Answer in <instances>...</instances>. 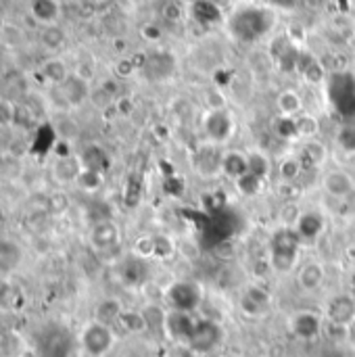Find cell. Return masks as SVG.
Segmentation results:
<instances>
[{
	"instance_id": "6da1fadb",
	"label": "cell",
	"mask_w": 355,
	"mask_h": 357,
	"mask_svg": "<svg viewBox=\"0 0 355 357\" xmlns=\"http://www.w3.org/2000/svg\"><path fill=\"white\" fill-rule=\"evenodd\" d=\"M276 23V13L272 6L245 4L232 10L228 17V31L241 44H253L266 38Z\"/></svg>"
},
{
	"instance_id": "7a4b0ae2",
	"label": "cell",
	"mask_w": 355,
	"mask_h": 357,
	"mask_svg": "<svg viewBox=\"0 0 355 357\" xmlns=\"http://www.w3.org/2000/svg\"><path fill=\"white\" fill-rule=\"evenodd\" d=\"M301 238L293 226H280L270 236L268 247V266L276 274H289L297 268L301 257Z\"/></svg>"
},
{
	"instance_id": "3957f363",
	"label": "cell",
	"mask_w": 355,
	"mask_h": 357,
	"mask_svg": "<svg viewBox=\"0 0 355 357\" xmlns=\"http://www.w3.org/2000/svg\"><path fill=\"white\" fill-rule=\"evenodd\" d=\"M75 347V337L63 324L50 322L40 328L36 337V356L38 357H71Z\"/></svg>"
},
{
	"instance_id": "277c9868",
	"label": "cell",
	"mask_w": 355,
	"mask_h": 357,
	"mask_svg": "<svg viewBox=\"0 0 355 357\" xmlns=\"http://www.w3.org/2000/svg\"><path fill=\"white\" fill-rule=\"evenodd\" d=\"M77 343L88 357H107L117 343V335L113 326L103 324L98 320H90L82 328Z\"/></svg>"
},
{
	"instance_id": "5b68a950",
	"label": "cell",
	"mask_w": 355,
	"mask_h": 357,
	"mask_svg": "<svg viewBox=\"0 0 355 357\" xmlns=\"http://www.w3.org/2000/svg\"><path fill=\"white\" fill-rule=\"evenodd\" d=\"M201 130L209 142L216 144H226L236 130V119L228 107L220 109H207L201 117Z\"/></svg>"
},
{
	"instance_id": "8992f818",
	"label": "cell",
	"mask_w": 355,
	"mask_h": 357,
	"mask_svg": "<svg viewBox=\"0 0 355 357\" xmlns=\"http://www.w3.org/2000/svg\"><path fill=\"white\" fill-rule=\"evenodd\" d=\"M165 301H167L169 310L192 314L203 301V291H201V287L197 282L180 280V282H174L165 291Z\"/></svg>"
},
{
	"instance_id": "52a82bcc",
	"label": "cell",
	"mask_w": 355,
	"mask_h": 357,
	"mask_svg": "<svg viewBox=\"0 0 355 357\" xmlns=\"http://www.w3.org/2000/svg\"><path fill=\"white\" fill-rule=\"evenodd\" d=\"M324 322H326L324 314H318L312 310H301L291 316L289 328L301 341H316L324 335Z\"/></svg>"
},
{
	"instance_id": "ba28073f",
	"label": "cell",
	"mask_w": 355,
	"mask_h": 357,
	"mask_svg": "<svg viewBox=\"0 0 355 357\" xmlns=\"http://www.w3.org/2000/svg\"><path fill=\"white\" fill-rule=\"evenodd\" d=\"M222 343V326L213 320H197V326L188 339V349L195 354H211Z\"/></svg>"
},
{
	"instance_id": "9c48e42d",
	"label": "cell",
	"mask_w": 355,
	"mask_h": 357,
	"mask_svg": "<svg viewBox=\"0 0 355 357\" xmlns=\"http://www.w3.org/2000/svg\"><path fill=\"white\" fill-rule=\"evenodd\" d=\"M331 98L343 115H355V77L352 73L333 75Z\"/></svg>"
},
{
	"instance_id": "30bf717a",
	"label": "cell",
	"mask_w": 355,
	"mask_h": 357,
	"mask_svg": "<svg viewBox=\"0 0 355 357\" xmlns=\"http://www.w3.org/2000/svg\"><path fill=\"white\" fill-rule=\"evenodd\" d=\"M295 232L299 234L301 243H316L326 230V215L320 209H305L293 224Z\"/></svg>"
},
{
	"instance_id": "8fae6325",
	"label": "cell",
	"mask_w": 355,
	"mask_h": 357,
	"mask_svg": "<svg viewBox=\"0 0 355 357\" xmlns=\"http://www.w3.org/2000/svg\"><path fill=\"white\" fill-rule=\"evenodd\" d=\"M326 276H328V274H326L324 261H320V259H308V261H303V264L297 268L295 280H297V287H299L301 293L312 295V293H318V291L324 287Z\"/></svg>"
},
{
	"instance_id": "7c38bea8",
	"label": "cell",
	"mask_w": 355,
	"mask_h": 357,
	"mask_svg": "<svg viewBox=\"0 0 355 357\" xmlns=\"http://www.w3.org/2000/svg\"><path fill=\"white\" fill-rule=\"evenodd\" d=\"M176 69V59L167 50H155L151 54L142 56L140 71L151 79V82H163L167 79Z\"/></svg>"
},
{
	"instance_id": "4fadbf2b",
	"label": "cell",
	"mask_w": 355,
	"mask_h": 357,
	"mask_svg": "<svg viewBox=\"0 0 355 357\" xmlns=\"http://www.w3.org/2000/svg\"><path fill=\"white\" fill-rule=\"evenodd\" d=\"M90 245L98 253H107L119 247L121 243V228L113 220H100L90 230Z\"/></svg>"
},
{
	"instance_id": "5bb4252c",
	"label": "cell",
	"mask_w": 355,
	"mask_h": 357,
	"mask_svg": "<svg viewBox=\"0 0 355 357\" xmlns=\"http://www.w3.org/2000/svg\"><path fill=\"white\" fill-rule=\"evenodd\" d=\"M354 318L355 299L352 297V293H339V295H333L326 301V307H324V320L326 322L347 326Z\"/></svg>"
},
{
	"instance_id": "9a60e30c",
	"label": "cell",
	"mask_w": 355,
	"mask_h": 357,
	"mask_svg": "<svg viewBox=\"0 0 355 357\" xmlns=\"http://www.w3.org/2000/svg\"><path fill=\"white\" fill-rule=\"evenodd\" d=\"M222 144H216V142H203L197 153H195V167L201 176H218L222 174V155L224 151L220 149Z\"/></svg>"
},
{
	"instance_id": "2e32d148",
	"label": "cell",
	"mask_w": 355,
	"mask_h": 357,
	"mask_svg": "<svg viewBox=\"0 0 355 357\" xmlns=\"http://www.w3.org/2000/svg\"><path fill=\"white\" fill-rule=\"evenodd\" d=\"M270 305H272V295L259 284H249L241 295V312L249 318L264 316L270 310Z\"/></svg>"
},
{
	"instance_id": "e0dca14e",
	"label": "cell",
	"mask_w": 355,
	"mask_h": 357,
	"mask_svg": "<svg viewBox=\"0 0 355 357\" xmlns=\"http://www.w3.org/2000/svg\"><path fill=\"white\" fill-rule=\"evenodd\" d=\"M56 90L61 92V98L69 109L82 107L92 94L90 86H88V79L84 75H80V73H71Z\"/></svg>"
},
{
	"instance_id": "ac0fdd59",
	"label": "cell",
	"mask_w": 355,
	"mask_h": 357,
	"mask_svg": "<svg viewBox=\"0 0 355 357\" xmlns=\"http://www.w3.org/2000/svg\"><path fill=\"white\" fill-rule=\"evenodd\" d=\"M324 192L333 199H349L355 190L354 176L345 169H331L322 178Z\"/></svg>"
},
{
	"instance_id": "d6986e66",
	"label": "cell",
	"mask_w": 355,
	"mask_h": 357,
	"mask_svg": "<svg viewBox=\"0 0 355 357\" xmlns=\"http://www.w3.org/2000/svg\"><path fill=\"white\" fill-rule=\"evenodd\" d=\"M197 326V320L188 312H176L167 310V320H165V335L172 337L174 341L188 343L192 331Z\"/></svg>"
},
{
	"instance_id": "ffe728a7",
	"label": "cell",
	"mask_w": 355,
	"mask_h": 357,
	"mask_svg": "<svg viewBox=\"0 0 355 357\" xmlns=\"http://www.w3.org/2000/svg\"><path fill=\"white\" fill-rule=\"evenodd\" d=\"M299 48L287 38V36H280L274 40L272 44V54H274V61L278 63V67L282 71H297V61H299Z\"/></svg>"
},
{
	"instance_id": "44dd1931",
	"label": "cell",
	"mask_w": 355,
	"mask_h": 357,
	"mask_svg": "<svg viewBox=\"0 0 355 357\" xmlns=\"http://www.w3.org/2000/svg\"><path fill=\"white\" fill-rule=\"evenodd\" d=\"M297 71L303 75V79L312 86H320L326 79V69L320 63V59L308 50L299 52V61H297Z\"/></svg>"
},
{
	"instance_id": "7402d4cb",
	"label": "cell",
	"mask_w": 355,
	"mask_h": 357,
	"mask_svg": "<svg viewBox=\"0 0 355 357\" xmlns=\"http://www.w3.org/2000/svg\"><path fill=\"white\" fill-rule=\"evenodd\" d=\"M297 157L301 159L305 172L308 169H320L328 161V146L322 140H318V138L305 140Z\"/></svg>"
},
{
	"instance_id": "603a6c76",
	"label": "cell",
	"mask_w": 355,
	"mask_h": 357,
	"mask_svg": "<svg viewBox=\"0 0 355 357\" xmlns=\"http://www.w3.org/2000/svg\"><path fill=\"white\" fill-rule=\"evenodd\" d=\"M61 2L59 0H29L27 8L33 21L44 25H54L61 19Z\"/></svg>"
},
{
	"instance_id": "cb8c5ba5",
	"label": "cell",
	"mask_w": 355,
	"mask_h": 357,
	"mask_svg": "<svg viewBox=\"0 0 355 357\" xmlns=\"http://www.w3.org/2000/svg\"><path fill=\"white\" fill-rule=\"evenodd\" d=\"M249 172V155L236 149L224 151L222 155V176H226L228 180H239L241 176H245Z\"/></svg>"
},
{
	"instance_id": "d4e9b609",
	"label": "cell",
	"mask_w": 355,
	"mask_h": 357,
	"mask_svg": "<svg viewBox=\"0 0 355 357\" xmlns=\"http://www.w3.org/2000/svg\"><path fill=\"white\" fill-rule=\"evenodd\" d=\"M77 157H80V161H82V165L86 169H94V172L107 174L109 167H111V157H109V153L100 144H88Z\"/></svg>"
},
{
	"instance_id": "484cf974",
	"label": "cell",
	"mask_w": 355,
	"mask_h": 357,
	"mask_svg": "<svg viewBox=\"0 0 355 357\" xmlns=\"http://www.w3.org/2000/svg\"><path fill=\"white\" fill-rule=\"evenodd\" d=\"M82 169H84V165H82L80 157L65 155V157H59V159H56V163H54V167H52V174H54L56 182L69 184V182H77Z\"/></svg>"
},
{
	"instance_id": "4316f807",
	"label": "cell",
	"mask_w": 355,
	"mask_h": 357,
	"mask_svg": "<svg viewBox=\"0 0 355 357\" xmlns=\"http://www.w3.org/2000/svg\"><path fill=\"white\" fill-rule=\"evenodd\" d=\"M190 15L199 25H205V27L222 21V8L216 0H199L190 4Z\"/></svg>"
},
{
	"instance_id": "83f0119b",
	"label": "cell",
	"mask_w": 355,
	"mask_h": 357,
	"mask_svg": "<svg viewBox=\"0 0 355 357\" xmlns=\"http://www.w3.org/2000/svg\"><path fill=\"white\" fill-rule=\"evenodd\" d=\"M149 276V259L142 257H130L128 261H123L121 266V280L130 287H138L146 280Z\"/></svg>"
},
{
	"instance_id": "f1b7e54d",
	"label": "cell",
	"mask_w": 355,
	"mask_h": 357,
	"mask_svg": "<svg viewBox=\"0 0 355 357\" xmlns=\"http://www.w3.org/2000/svg\"><path fill=\"white\" fill-rule=\"evenodd\" d=\"M40 73H42V77H44L50 86H54V88H59V86L71 75L69 67H67L65 61L59 59V56H50L48 61H44L42 67H40Z\"/></svg>"
},
{
	"instance_id": "f546056e",
	"label": "cell",
	"mask_w": 355,
	"mask_h": 357,
	"mask_svg": "<svg viewBox=\"0 0 355 357\" xmlns=\"http://www.w3.org/2000/svg\"><path fill=\"white\" fill-rule=\"evenodd\" d=\"M123 310H126V307H123V303H121L119 299L107 297V299L98 301V305H96V310H94V320H98V322L109 324V326L115 328V324H117V320L121 318Z\"/></svg>"
},
{
	"instance_id": "4dcf8cb0",
	"label": "cell",
	"mask_w": 355,
	"mask_h": 357,
	"mask_svg": "<svg viewBox=\"0 0 355 357\" xmlns=\"http://www.w3.org/2000/svg\"><path fill=\"white\" fill-rule=\"evenodd\" d=\"M276 109L280 115H287V117H297L303 113V98L297 90L293 88H287L278 94L276 98Z\"/></svg>"
},
{
	"instance_id": "1f68e13d",
	"label": "cell",
	"mask_w": 355,
	"mask_h": 357,
	"mask_svg": "<svg viewBox=\"0 0 355 357\" xmlns=\"http://www.w3.org/2000/svg\"><path fill=\"white\" fill-rule=\"evenodd\" d=\"M115 326H119L128 335H144V333H149V324L144 320L142 310H123V314H121V318L117 320Z\"/></svg>"
},
{
	"instance_id": "d6a6232c",
	"label": "cell",
	"mask_w": 355,
	"mask_h": 357,
	"mask_svg": "<svg viewBox=\"0 0 355 357\" xmlns=\"http://www.w3.org/2000/svg\"><path fill=\"white\" fill-rule=\"evenodd\" d=\"M303 172H305V167L297 155H287L278 163V180L285 184H295L303 176Z\"/></svg>"
},
{
	"instance_id": "836d02e7",
	"label": "cell",
	"mask_w": 355,
	"mask_h": 357,
	"mask_svg": "<svg viewBox=\"0 0 355 357\" xmlns=\"http://www.w3.org/2000/svg\"><path fill=\"white\" fill-rule=\"evenodd\" d=\"M21 261V251L13 241L0 236V276L15 270Z\"/></svg>"
},
{
	"instance_id": "e575fe53",
	"label": "cell",
	"mask_w": 355,
	"mask_h": 357,
	"mask_svg": "<svg viewBox=\"0 0 355 357\" xmlns=\"http://www.w3.org/2000/svg\"><path fill=\"white\" fill-rule=\"evenodd\" d=\"M65 40H67V36H65L63 27H59V23H54V25H44L42 31H40V42H42V46H44L46 50H52V52H54V50L63 48Z\"/></svg>"
},
{
	"instance_id": "d590c367",
	"label": "cell",
	"mask_w": 355,
	"mask_h": 357,
	"mask_svg": "<svg viewBox=\"0 0 355 357\" xmlns=\"http://www.w3.org/2000/svg\"><path fill=\"white\" fill-rule=\"evenodd\" d=\"M234 188H236V192H239L241 197H245V199H253V197H257V195L262 192V188H264V180H262V178H257L255 174L247 172L245 176H241L239 180H234Z\"/></svg>"
},
{
	"instance_id": "8d00e7d4",
	"label": "cell",
	"mask_w": 355,
	"mask_h": 357,
	"mask_svg": "<svg viewBox=\"0 0 355 357\" xmlns=\"http://www.w3.org/2000/svg\"><path fill=\"white\" fill-rule=\"evenodd\" d=\"M295 121H297V134H299V138L314 140L320 134V119L316 115L303 111L301 115L295 117Z\"/></svg>"
},
{
	"instance_id": "74e56055",
	"label": "cell",
	"mask_w": 355,
	"mask_h": 357,
	"mask_svg": "<svg viewBox=\"0 0 355 357\" xmlns=\"http://www.w3.org/2000/svg\"><path fill=\"white\" fill-rule=\"evenodd\" d=\"M249 172L266 182L272 174V163H270L268 155H264L262 151H251L249 153Z\"/></svg>"
},
{
	"instance_id": "f35d334b",
	"label": "cell",
	"mask_w": 355,
	"mask_h": 357,
	"mask_svg": "<svg viewBox=\"0 0 355 357\" xmlns=\"http://www.w3.org/2000/svg\"><path fill=\"white\" fill-rule=\"evenodd\" d=\"M272 128H274V134H276L278 138H282V140H295V138H299V134H297V121H295V117L278 115V117L274 119Z\"/></svg>"
},
{
	"instance_id": "ab89813d",
	"label": "cell",
	"mask_w": 355,
	"mask_h": 357,
	"mask_svg": "<svg viewBox=\"0 0 355 357\" xmlns=\"http://www.w3.org/2000/svg\"><path fill=\"white\" fill-rule=\"evenodd\" d=\"M153 245H155V259L165 261V259L174 257V253H176V243L169 234H163V232L153 234Z\"/></svg>"
},
{
	"instance_id": "60d3db41",
	"label": "cell",
	"mask_w": 355,
	"mask_h": 357,
	"mask_svg": "<svg viewBox=\"0 0 355 357\" xmlns=\"http://www.w3.org/2000/svg\"><path fill=\"white\" fill-rule=\"evenodd\" d=\"M144 320L149 324V331H163L165 333V320H167V310L161 305H146L142 310Z\"/></svg>"
},
{
	"instance_id": "b9f144b4",
	"label": "cell",
	"mask_w": 355,
	"mask_h": 357,
	"mask_svg": "<svg viewBox=\"0 0 355 357\" xmlns=\"http://www.w3.org/2000/svg\"><path fill=\"white\" fill-rule=\"evenodd\" d=\"M103 178H105V174L94 172V169H86V167H84L75 184H77L82 190H86V192H96V190L103 186V182H105Z\"/></svg>"
},
{
	"instance_id": "7bdbcfd3",
	"label": "cell",
	"mask_w": 355,
	"mask_h": 357,
	"mask_svg": "<svg viewBox=\"0 0 355 357\" xmlns=\"http://www.w3.org/2000/svg\"><path fill=\"white\" fill-rule=\"evenodd\" d=\"M337 144L341 151L354 155L355 153V126H343L337 130V136H335Z\"/></svg>"
},
{
	"instance_id": "ee69618b",
	"label": "cell",
	"mask_w": 355,
	"mask_h": 357,
	"mask_svg": "<svg viewBox=\"0 0 355 357\" xmlns=\"http://www.w3.org/2000/svg\"><path fill=\"white\" fill-rule=\"evenodd\" d=\"M134 255L142 259H155V245H153V234L140 236L134 241Z\"/></svg>"
},
{
	"instance_id": "f6af8a7d",
	"label": "cell",
	"mask_w": 355,
	"mask_h": 357,
	"mask_svg": "<svg viewBox=\"0 0 355 357\" xmlns=\"http://www.w3.org/2000/svg\"><path fill=\"white\" fill-rule=\"evenodd\" d=\"M15 301H17V293H15V287L0 276V310H13L15 307Z\"/></svg>"
},
{
	"instance_id": "bcb514c9",
	"label": "cell",
	"mask_w": 355,
	"mask_h": 357,
	"mask_svg": "<svg viewBox=\"0 0 355 357\" xmlns=\"http://www.w3.org/2000/svg\"><path fill=\"white\" fill-rule=\"evenodd\" d=\"M322 337L331 339L333 343H347V326L324 322V335Z\"/></svg>"
},
{
	"instance_id": "7dc6e473",
	"label": "cell",
	"mask_w": 355,
	"mask_h": 357,
	"mask_svg": "<svg viewBox=\"0 0 355 357\" xmlns=\"http://www.w3.org/2000/svg\"><path fill=\"white\" fill-rule=\"evenodd\" d=\"M46 199H48V213H65L69 207V201L63 192H54Z\"/></svg>"
},
{
	"instance_id": "c3c4849f",
	"label": "cell",
	"mask_w": 355,
	"mask_h": 357,
	"mask_svg": "<svg viewBox=\"0 0 355 357\" xmlns=\"http://www.w3.org/2000/svg\"><path fill=\"white\" fill-rule=\"evenodd\" d=\"M136 61L134 59H121V61H117V65H115V73L119 75V77H128V75H132L134 71H136Z\"/></svg>"
},
{
	"instance_id": "681fc988",
	"label": "cell",
	"mask_w": 355,
	"mask_h": 357,
	"mask_svg": "<svg viewBox=\"0 0 355 357\" xmlns=\"http://www.w3.org/2000/svg\"><path fill=\"white\" fill-rule=\"evenodd\" d=\"M270 6H276V8H297L299 4H303V0H268Z\"/></svg>"
},
{
	"instance_id": "f907efd6",
	"label": "cell",
	"mask_w": 355,
	"mask_h": 357,
	"mask_svg": "<svg viewBox=\"0 0 355 357\" xmlns=\"http://www.w3.org/2000/svg\"><path fill=\"white\" fill-rule=\"evenodd\" d=\"M142 36H144L146 40H159V38H161V29H159L157 25H144V27H142Z\"/></svg>"
},
{
	"instance_id": "816d5d0a",
	"label": "cell",
	"mask_w": 355,
	"mask_h": 357,
	"mask_svg": "<svg viewBox=\"0 0 355 357\" xmlns=\"http://www.w3.org/2000/svg\"><path fill=\"white\" fill-rule=\"evenodd\" d=\"M347 345H352L355 349V318L347 324Z\"/></svg>"
},
{
	"instance_id": "f5cc1de1",
	"label": "cell",
	"mask_w": 355,
	"mask_h": 357,
	"mask_svg": "<svg viewBox=\"0 0 355 357\" xmlns=\"http://www.w3.org/2000/svg\"><path fill=\"white\" fill-rule=\"evenodd\" d=\"M90 2V6L92 8H96V10H103V8H107L113 0H88Z\"/></svg>"
},
{
	"instance_id": "db71d44e",
	"label": "cell",
	"mask_w": 355,
	"mask_h": 357,
	"mask_svg": "<svg viewBox=\"0 0 355 357\" xmlns=\"http://www.w3.org/2000/svg\"><path fill=\"white\" fill-rule=\"evenodd\" d=\"M345 253H347V257H349L352 261H355V245H352V247H347V251H345Z\"/></svg>"
},
{
	"instance_id": "11a10c76",
	"label": "cell",
	"mask_w": 355,
	"mask_h": 357,
	"mask_svg": "<svg viewBox=\"0 0 355 357\" xmlns=\"http://www.w3.org/2000/svg\"><path fill=\"white\" fill-rule=\"evenodd\" d=\"M61 4H73V2H80V0H59Z\"/></svg>"
},
{
	"instance_id": "9f6ffc18",
	"label": "cell",
	"mask_w": 355,
	"mask_h": 357,
	"mask_svg": "<svg viewBox=\"0 0 355 357\" xmlns=\"http://www.w3.org/2000/svg\"><path fill=\"white\" fill-rule=\"evenodd\" d=\"M180 2H184V4H188V6H190V4H195V2H199V0H180Z\"/></svg>"
},
{
	"instance_id": "6f0895ef",
	"label": "cell",
	"mask_w": 355,
	"mask_h": 357,
	"mask_svg": "<svg viewBox=\"0 0 355 357\" xmlns=\"http://www.w3.org/2000/svg\"><path fill=\"white\" fill-rule=\"evenodd\" d=\"M349 293H352V297H354V299H355V284H354V287H352V291H349Z\"/></svg>"
},
{
	"instance_id": "680465c9",
	"label": "cell",
	"mask_w": 355,
	"mask_h": 357,
	"mask_svg": "<svg viewBox=\"0 0 355 357\" xmlns=\"http://www.w3.org/2000/svg\"><path fill=\"white\" fill-rule=\"evenodd\" d=\"M0 46H2V40H0Z\"/></svg>"
}]
</instances>
